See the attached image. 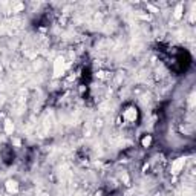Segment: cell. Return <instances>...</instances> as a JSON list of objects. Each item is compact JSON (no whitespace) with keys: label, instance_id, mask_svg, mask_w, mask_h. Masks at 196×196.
Segmentation results:
<instances>
[{"label":"cell","instance_id":"30bf717a","mask_svg":"<svg viewBox=\"0 0 196 196\" xmlns=\"http://www.w3.org/2000/svg\"><path fill=\"white\" fill-rule=\"evenodd\" d=\"M42 196H48V195H46V193H43V195H42Z\"/></svg>","mask_w":196,"mask_h":196},{"label":"cell","instance_id":"5b68a950","mask_svg":"<svg viewBox=\"0 0 196 196\" xmlns=\"http://www.w3.org/2000/svg\"><path fill=\"white\" fill-rule=\"evenodd\" d=\"M5 132L8 135H12V132H14V123H12L11 120H6L5 121Z\"/></svg>","mask_w":196,"mask_h":196},{"label":"cell","instance_id":"52a82bcc","mask_svg":"<svg viewBox=\"0 0 196 196\" xmlns=\"http://www.w3.org/2000/svg\"><path fill=\"white\" fill-rule=\"evenodd\" d=\"M181 16H182V5H178L175 9V19H181Z\"/></svg>","mask_w":196,"mask_h":196},{"label":"cell","instance_id":"277c9868","mask_svg":"<svg viewBox=\"0 0 196 196\" xmlns=\"http://www.w3.org/2000/svg\"><path fill=\"white\" fill-rule=\"evenodd\" d=\"M6 190H8L9 193H17V192H19V184H17V181L9 179V181L6 182Z\"/></svg>","mask_w":196,"mask_h":196},{"label":"cell","instance_id":"3957f363","mask_svg":"<svg viewBox=\"0 0 196 196\" xmlns=\"http://www.w3.org/2000/svg\"><path fill=\"white\" fill-rule=\"evenodd\" d=\"M135 118H136V110L133 107H130V109H127L124 112V120L126 121H135Z\"/></svg>","mask_w":196,"mask_h":196},{"label":"cell","instance_id":"ba28073f","mask_svg":"<svg viewBox=\"0 0 196 196\" xmlns=\"http://www.w3.org/2000/svg\"><path fill=\"white\" fill-rule=\"evenodd\" d=\"M23 9V5L22 3H16L14 6H12V11H14V12H19V11H22Z\"/></svg>","mask_w":196,"mask_h":196},{"label":"cell","instance_id":"9c48e42d","mask_svg":"<svg viewBox=\"0 0 196 196\" xmlns=\"http://www.w3.org/2000/svg\"><path fill=\"white\" fill-rule=\"evenodd\" d=\"M12 142H14L16 146H20V141H19V139H14V141H12Z\"/></svg>","mask_w":196,"mask_h":196},{"label":"cell","instance_id":"6da1fadb","mask_svg":"<svg viewBox=\"0 0 196 196\" xmlns=\"http://www.w3.org/2000/svg\"><path fill=\"white\" fill-rule=\"evenodd\" d=\"M64 69H66V66H64V60L63 58H57L54 61V75L58 77V75L64 74Z\"/></svg>","mask_w":196,"mask_h":196},{"label":"cell","instance_id":"8992f818","mask_svg":"<svg viewBox=\"0 0 196 196\" xmlns=\"http://www.w3.org/2000/svg\"><path fill=\"white\" fill-rule=\"evenodd\" d=\"M150 144H152V136H150V135H147V136L142 138V147H149Z\"/></svg>","mask_w":196,"mask_h":196},{"label":"cell","instance_id":"7a4b0ae2","mask_svg":"<svg viewBox=\"0 0 196 196\" xmlns=\"http://www.w3.org/2000/svg\"><path fill=\"white\" fill-rule=\"evenodd\" d=\"M184 164H186V159H184V158L175 159L173 164H172V175H178L182 168H184Z\"/></svg>","mask_w":196,"mask_h":196}]
</instances>
